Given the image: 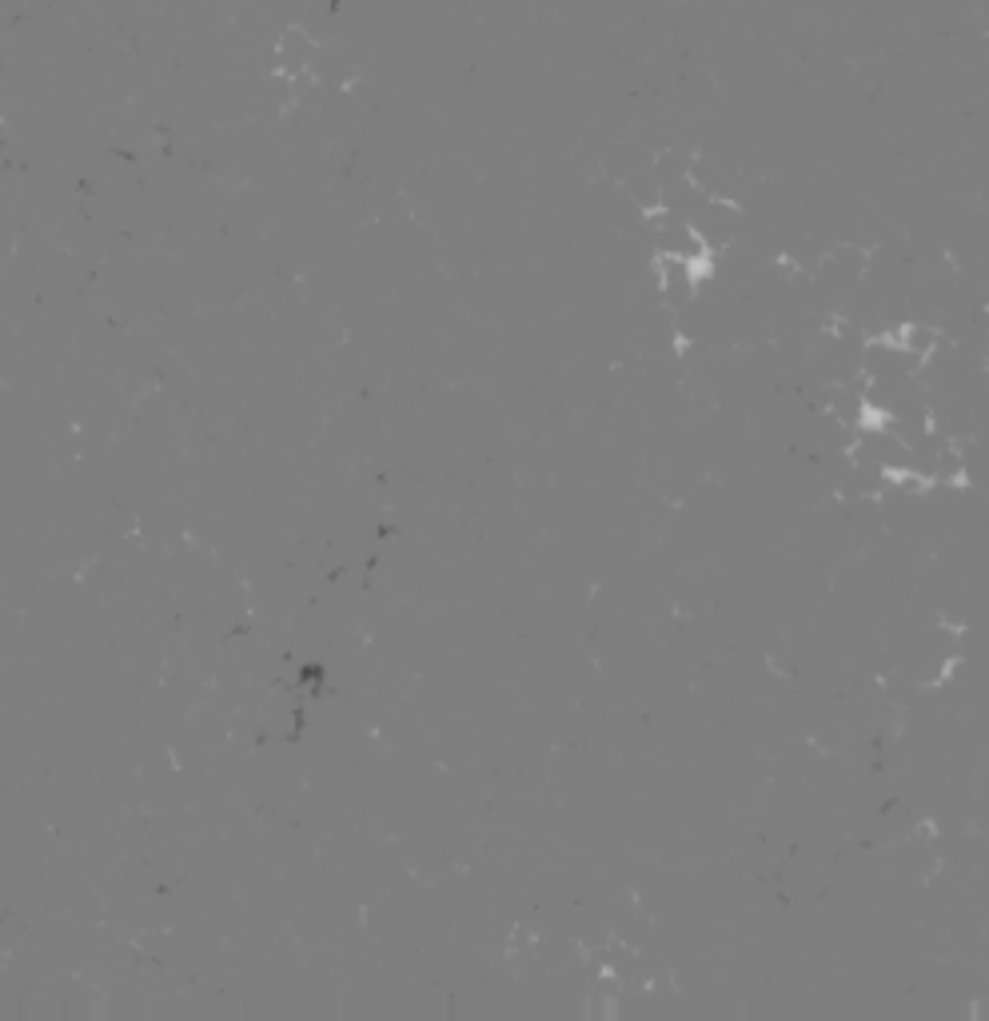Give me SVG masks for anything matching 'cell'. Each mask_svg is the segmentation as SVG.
Returning <instances> with one entry per match:
<instances>
[{
  "instance_id": "1",
  "label": "cell",
  "mask_w": 989,
  "mask_h": 1021,
  "mask_svg": "<svg viewBox=\"0 0 989 1021\" xmlns=\"http://www.w3.org/2000/svg\"><path fill=\"white\" fill-rule=\"evenodd\" d=\"M280 56H284V68H288V72L312 68V64H316V40H312L304 28H288L284 40H280Z\"/></svg>"
}]
</instances>
